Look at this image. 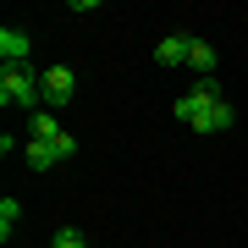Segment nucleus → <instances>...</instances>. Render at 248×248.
<instances>
[{
    "instance_id": "0eeeda50",
    "label": "nucleus",
    "mask_w": 248,
    "mask_h": 248,
    "mask_svg": "<svg viewBox=\"0 0 248 248\" xmlns=\"http://www.w3.org/2000/svg\"><path fill=\"white\" fill-rule=\"evenodd\" d=\"M187 66H193L199 78H210V72H215V45H204V39H193V45H187Z\"/></svg>"
},
{
    "instance_id": "9d476101",
    "label": "nucleus",
    "mask_w": 248,
    "mask_h": 248,
    "mask_svg": "<svg viewBox=\"0 0 248 248\" xmlns=\"http://www.w3.org/2000/svg\"><path fill=\"white\" fill-rule=\"evenodd\" d=\"M22 221V210H17V199H0V237H11Z\"/></svg>"
},
{
    "instance_id": "f257e3e1",
    "label": "nucleus",
    "mask_w": 248,
    "mask_h": 248,
    "mask_svg": "<svg viewBox=\"0 0 248 248\" xmlns=\"http://www.w3.org/2000/svg\"><path fill=\"white\" fill-rule=\"evenodd\" d=\"M39 99H45V89H39V78L28 66H0V105H22L33 116Z\"/></svg>"
},
{
    "instance_id": "1a4fd4ad",
    "label": "nucleus",
    "mask_w": 248,
    "mask_h": 248,
    "mask_svg": "<svg viewBox=\"0 0 248 248\" xmlns=\"http://www.w3.org/2000/svg\"><path fill=\"white\" fill-rule=\"evenodd\" d=\"M232 122H237V110H232V105H226V99H221V105H215L210 116H204V127H199V133H226V127H232Z\"/></svg>"
},
{
    "instance_id": "7ed1b4c3",
    "label": "nucleus",
    "mask_w": 248,
    "mask_h": 248,
    "mask_svg": "<svg viewBox=\"0 0 248 248\" xmlns=\"http://www.w3.org/2000/svg\"><path fill=\"white\" fill-rule=\"evenodd\" d=\"M39 89H45V99H50V105H66V99H72V89H78V78H72L66 66H50L45 78H39Z\"/></svg>"
},
{
    "instance_id": "39448f33",
    "label": "nucleus",
    "mask_w": 248,
    "mask_h": 248,
    "mask_svg": "<svg viewBox=\"0 0 248 248\" xmlns=\"http://www.w3.org/2000/svg\"><path fill=\"white\" fill-rule=\"evenodd\" d=\"M187 45H193L187 33H166V39L155 45V61H160V66H182V61H187Z\"/></svg>"
},
{
    "instance_id": "9b49d317",
    "label": "nucleus",
    "mask_w": 248,
    "mask_h": 248,
    "mask_svg": "<svg viewBox=\"0 0 248 248\" xmlns=\"http://www.w3.org/2000/svg\"><path fill=\"white\" fill-rule=\"evenodd\" d=\"M55 248H89V243H83L78 226H61V232H55Z\"/></svg>"
},
{
    "instance_id": "423d86ee",
    "label": "nucleus",
    "mask_w": 248,
    "mask_h": 248,
    "mask_svg": "<svg viewBox=\"0 0 248 248\" xmlns=\"http://www.w3.org/2000/svg\"><path fill=\"white\" fill-rule=\"evenodd\" d=\"M22 160H28V171H50V166H55L61 155H55V143H45V138H28Z\"/></svg>"
},
{
    "instance_id": "20e7f679",
    "label": "nucleus",
    "mask_w": 248,
    "mask_h": 248,
    "mask_svg": "<svg viewBox=\"0 0 248 248\" xmlns=\"http://www.w3.org/2000/svg\"><path fill=\"white\" fill-rule=\"evenodd\" d=\"M28 50H33V45H28L22 28H0V61H6V66H22Z\"/></svg>"
},
{
    "instance_id": "6e6552de",
    "label": "nucleus",
    "mask_w": 248,
    "mask_h": 248,
    "mask_svg": "<svg viewBox=\"0 0 248 248\" xmlns=\"http://www.w3.org/2000/svg\"><path fill=\"white\" fill-rule=\"evenodd\" d=\"M28 133H33V138H45V143H55L66 127H55V116H50V110H33V116H28Z\"/></svg>"
},
{
    "instance_id": "f03ea898",
    "label": "nucleus",
    "mask_w": 248,
    "mask_h": 248,
    "mask_svg": "<svg viewBox=\"0 0 248 248\" xmlns=\"http://www.w3.org/2000/svg\"><path fill=\"white\" fill-rule=\"evenodd\" d=\"M215 105H221V89H215V78H204L199 89H187L177 105H171V116H177L182 127H193V133H199V127H204V116H210Z\"/></svg>"
}]
</instances>
